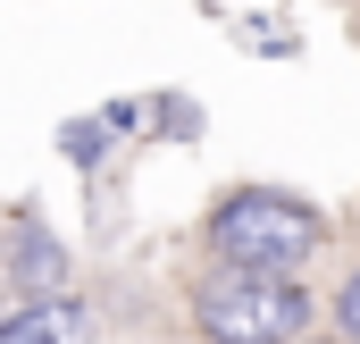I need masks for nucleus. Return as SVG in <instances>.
Instances as JSON below:
<instances>
[{"mask_svg":"<svg viewBox=\"0 0 360 344\" xmlns=\"http://www.w3.org/2000/svg\"><path fill=\"white\" fill-rule=\"evenodd\" d=\"M193 319L210 344H293L310 328L302 277H260V269H218L193 294Z\"/></svg>","mask_w":360,"mask_h":344,"instance_id":"obj_1","label":"nucleus"},{"mask_svg":"<svg viewBox=\"0 0 360 344\" xmlns=\"http://www.w3.org/2000/svg\"><path fill=\"white\" fill-rule=\"evenodd\" d=\"M210 244L226 269H260V277H293L319 252V210L293 193H235L210 219Z\"/></svg>","mask_w":360,"mask_h":344,"instance_id":"obj_2","label":"nucleus"},{"mask_svg":"<svg viewBox=\"0 0 360 344\" xmlns=\"http://www.w3.org/2000/svg\"><path fill=\"white\" fill-rule=\"evenodd\" d=\"M84 336H92V319H84V302H68V294L0 319V344H84Z\"/></svg>","mask_w":360,"mask_h":344,"instance_id":"obj_3","label":"nucleus"},{"mask_svg":"<svg viewBox=\"0 0 360 344\" xmlns=\"http://www.w3.org/2000/svg\"><path fill=\"white\" fill-rule=\"evenodd\" d=\"M17 285H59V252H51L42 235H25V252H17Z\"/></svg>","mask_w":360,"mask_h":344,"instance_id":"obj_4","label":"nucleus"},{"mask_svg":"<svg viewBox=\"0 0 360 344\" xmlns=\"http://www.w3.org/2000/svg\"><path fill=\"white\" fill-rule=\"evenodd\" d=\"M335 319H344V336L360 344V269H352V277H344V302H335Z\"/></svg>","mask_w":360,"mask_h":344,"instance_id":"obj_5","label":"nucleus"},{"mask_svg":"<svg viewBox=\"0 0 360 344\" xmlns=\"http://www.w3.org/2000/svg\"><path fill=\"white\" fill-rule=\"evenodd\" d=\"M293 344H302V336H293Z\"/></svg>","mask_w":360,"mask_h":344,"instance_id":"obj_6","label":"nucleus"}]
</instances>
